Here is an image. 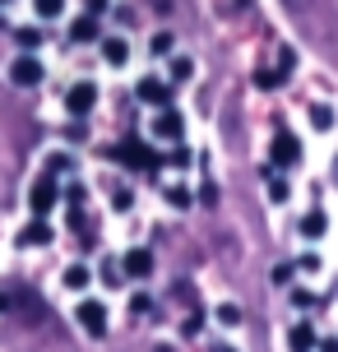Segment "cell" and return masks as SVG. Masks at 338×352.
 I'll use <instances>...</instances> for the list:
<instances>
[{
	"instance_id": "52a82bcc",
	"label": "cell",
	"mask_w": 338,
	"mask_h": 352,
	"mask_svg": "<svg viewBox=\"0 0 338 352\" xmlns=\"http://www.w3.org/2000/svg\"><path fill=\"white\" fill-rule=\"evenodd\" d=\"M185 130H190V125H185V116H181L177 107H162L158 116H153V140H162V144H181Z\"/></svg>"
},
{
	"instance_id": "e575fe53",
	"label": "cell",
	"mask_w": 338,
	"mask_h": 352,
	"mask_svg": "<svg viewBox=\"0 0 338 352\" xmlns=\"http://www.w3.org/2000/svg\"><path fill=\"white\" fill-rule=\"evenodd\" d=\"M148 306H153V301L144 297V292H135V297H130V311H135V316H148Z\"/></svg>"
},
{
	"instance_id": "30bf717a",
	"label": "cell",
	"mask_w": 338,
	"mask_h": 352,
	"mask_svg": "<svg viewBox=\"0 0 338 352\" xmlns=\"http://www.w3.org/2000/svg\"><path fill=\"white\" fill-rule=\"evenodd\" d=\"M52 241H56V232H52L47 218H33L28 228L19 232V246H23V250H42V246H52Z\"/></svg>"
},
{
	"instance_id": "277c9868",
	"label": "cell",
	"mask_w": 338,
	"mask_h": 352,
	"mask_svg": "<svg viewBox=\"0 0 338 352\" xmlns=\"http://www.w3.org/2000/svg\"><path fill=\"white\" fill-rule=\"evenodd\" d=\"M74 320H79V329H84V334L102 338V334H107V324H111V311H107V301L84 297L79 306H74Z\"/></svg>"
},
{
	"instance_id": "f1b7e54d",
	"label": "cell",
	"mask_w": 338,
	"mask_h": 352,
	"mask_svg": "<svg viewBox=\"0 0 338 352\" xmlns=\"http://www.w3.org/2000/svg\"><path fill=\"white\" fill-rule=\"evenodd\" d=\"M297 269H302V274H320V269H324V260L315 255V250H306L302 260H297Z\"/></svg>"
},
{
	"instance_id": "7c38bea8",
	"label": "cell",
	"mask_w": 338,
	"mask_h": 352,
	"mask_svg": "<svg viewBox=\"0 0 338 352\" xmlns=\"http://www.w3.org/2000/svg\"><path fill=\"white\" fill-rule=\"evenodd\" d=\"M98 47H102V60H107L111 70H125V65H130V42H125L121 33H116V37H102Z\"/></svg>"
},
{
	"instance_id": "7402d4cb",
	"label": "cell",
	"mask_w": 338,
	"mask_h": 352,
	"mask_svg": "<svg viewBox=\"0 0 338 352\" xmlns=\"http://www.w3.org/2000/svg\"><path fill=\"white\" fill-rule=\"evenodd\" d=\"M264 190H269V199H273V204H287V199H292V186H287L283 176H273V172H269Z\"/></svg>"
},
{
	"instance_id": "8fae6325",
	"label": "cell",
	"mask_w": 338,
	"mask_h": 352,
	"mask_svg": "<svg viewBox=\"0 0 338 352\" xmlns=\"http://www.w3.org/2000/svg\"><path fill=\"white\" fill-rule=\"evenodd\" d=\"M324 232H329V213L324 209H306L302 223H297V236H302V241H324Z\"/></svg>"
},
{
	"instance_id": "4316f807",
	"label": "cell",
	"mask_w": 338,
	"mask_h": 352,
	"mask_svg": "<svg viewBox=\"0 0 338 352\" xmlns=\"http://www.w3.org/2000/svg\"><path fill=\"white\" fill-rule=\"evenodd\" d=\"M130 204H135V195H130V186H111V209H116V213H125Z\"/></svg>"
},
{
	"instance_id": "1f68e13d",
	"label": "cell",
	"mask_w": 338,
	"mask_h": 352,
	"mask_svg": "<svg viewBox=\"0 0 338 352\" xmlns=\"http://www.w3.org/2000/svg\"><path fill=\"white\" fill-rule=\"evenodd\" d=\"M84 140H89V130H84V121L65 125V144H84Z\"/></svg>"
},
{
	"instance_id": "8d00e7d4",
	"label": "cell",
	"mask_w": 338,
	"mask_h": 352,
	"mask_svg": "<svg viewBox=\"0 0 338 352\" xmlns=\"http://www.w3.org/2000/svg\"><path fill=\"white\" fill-rule=\"evenodd\" d=\"M107 10V0H89V14H102Z\"/></svg>"
},
{
	"instance_id": "f35d334b",
	"label": "cell",
	"mask_w": 338,
	"mask_h": 352,
	"mask_svg": "<svg viewBox=\"0 0 338 352\" xmlns=\"http://www.w3.org/2000/svg\"><path fill=\"white\" fill-rule=\"evenodd\" d=\"M0 5H14V0H0Z\"/></svg>"
},
{
	"instance_id": "5bb4252c",
	"label": "cell",
	"mask_w": 338,
	"mask_h": 352,
	"mask_svg": "<svg viewBox=\"0 0 338 352\" xmlns=\"http://www.w3.org/2000/svg\"><path fill=\"white\" fill-rule=\"evenodd\" d=\"M89 283H93V269H89V264H84V260L65 264V274H60V287H65V292H84Z\"/></svg>"
},
{
	"instance_id": "d4e9b609",
	"label": "cell",
	"mask_w": 338,
	"mask_h": 352,
	"mask_svg": "<svg viewBox=\"0 0 338 352\" xmlns=\"http://www.w3.org/2000/svg\"><path fill=\"white\" fill-rule=\"evenodd\" d=\"M172 47H177L172 33H153V37H148V56H172Z\"/></svg>"
},
{
	"instance_id": "7a4b0ae2",
	"label": "cell",
	"mask_w": 338,
	"mask_h": 352,
	"mask_svg": "<svg viewBox=\"0 0 338 352\" xmlns=\"http://www.w3.org/2000/svg\"><path fill=\"white\" fill-rule=\"evenodd\" d=\"M10 84L14 88H42L47 84V60L37 52H19L14 60H10Z\"/></svg>"
},
{
	"instance_id": "4fadbf2b",
	"label": "cell",
	"mask_w": 338,
	"mask_h": 352,
	"mask_svg": "<svg viewBox=\"0 0 338 352\" xmlns=\"http://www.w3.org/2000/svg\"><path fill=\"white\" fill-rule=\"evenodd\" d=\"M70 42L74 47H84V42H102V23H98V14H79L70 23Z\"/></svg>"
},
{
	"instance_id": "74e56055",
	"label": "cell",
	"mask_w": 338,
	"mask_h": 352,
	"mask_svg": "<svg viewBox=\"0 0 338 352\" xmlns=\"http://www.w3.org/2000/svg\"><path fill=\"white\" fill-rule=\"evenodd\" d=\"M214 352H241V348H232V343H218V348Z\"/></svg>"
},
{
	"instance_id": "cb8c5ba5",
	"label": "cell",
	"mask_w": 338,
	"mask_h": 352,
	"mask_svg": "<svg viewBox=\"0 0 338 352\" xmlns=\"http://www.w3.org/2000/svg\"><path fill=\"white\" fill-rule=\"evenodd\" d=\"M33 10H37V19L47 23V19H60V14H65V0H33Z\"/></svg>"
},
{
	"instance_id": "8992f818",
	"label": "cell",
	"mask_w": 338,
	"mask_h": 352,
	"mask_svg": "<svg viewBox=\"0 0 338 352\" xmlns=\"http://www.w3.org/2000/svg\"><path fill=\"white\" fill-rule=\"evenodd\" d=\"M116 158L130 162V167H139V172H153V167H162V158L139 140V135H125V140L116 144Z\"/></svg>"
},
{
	"instance_id": "6da1fadb",
	"label": "cell",
	"mask_w": 338,
	"mask_h": 352,
	"mask_svg": "<svg viewBox=\"0 0 338 352\" xmlns=\"http://www.w3.org/2000/svg\"><path fill=\"white\" fill-rule=\"evenodd\" d=\"M302 158H306L302 140H297L292 130H273V140H269V162H273L278 172H297Z\"/></svg>"
},
{
	"instance_id": "9a60e30c",
	"label": "cell",
	"mask_w": 338,
	"mask_h": 352,
	"mask_svg": "<svg viewBox=\"0 0 338 352\" xmlns=\"http://www.w3.org/2000/svg\"><path fill=\"white\" fill-rule=\"evenodd\" d=\"M306 116H311V130H315V135H334L338 111L329 102H311V111H306Z\"/></svg>"
},
{
	"instance_id": "836d02e7",
	"label": "cell",
	"mask_w": 338,
	"mask_h": 352,
	"mask_svg": "<svg viewBox=\"0 0 338 352\" xmlns=\"http://www.w3.org/2000/svg\"><path fill=\"white\" fill-rule=\"evenodd\" d=\"M278 70H283V79L297 70V52H278Z\"/></svg>"
},
{
	"instance_id": "44dd1931",
	"label": "cell",
	"mask_w": 338,
	"mask_h": 352,
	"mask_svg": "<svg viewBox=\"0 0 338 352\" xmlns=\"http://www.w3.org/2000/svg\"><path fill=\"white\" fill-rule=\"evenodd\" d=\"M195 60H190V56H172V84H190V79H195Z\"/></svg>"
},
{
	"instance_id": "3957f363",
	"label": "cell",
	"mask_w": 338,
	"mask_h": 352,
	"mask_svg": "<svg viewBox=\"0 0 338 352\" xmlns=\"http://www.w3.org/2000/svg\"><path fill=\"white\" fill-rule=\"evenodd\" d=\"M56 204H60V176H52V172L33 176V186H28V209H33V218H47Z\"/></svg>"
},
{
	"instance_id": "2e32d148",
	"label": "cell",
	"mask_w": 338,
	"mask_h": 352,
	"mask_svg": "<svg viewBox=\"0 0 338 352\" xmlns=\"http://www.w3.org/2000/svg\"><path fill=\"white\" fill-rule=\"evenodd\" d=\"M287 343H292V352H315V343H320V338H315V324H311V320H297L292 334H287Z\"/></svg>"
},
{
	"instance_id": "4dcf8cb0",
	"label": "cell",
	"mask_w": 338,
	"mask_h": 352,
	"mask_svg": "<svg viewBox=\"0 0 338 352\" xmlns=\"http://www.w3.org/2000/svg\"><path fill=\"white\" fill-rule=\"evenodd\" d=\"M292 274H297V264H278V269H273V283H278V287H292Z\"/></svg>"
},
{
	"instance_id": "9c48e42d",
	"label": "cell",
	"mask_w": 338,
	"mask_h": 352,
	"mask_svg": "<svg viewBox=\"0 0 338 352\" xmlns=\"http://www.w3.org/2000/svg\"><path fill=\"white\" fill-rule=\"evenodd\" d=\"M65 107H70V116H89L93 107H98V84L93 79H79V84H70V93H65Z\"/></svg>"
},
{
	"instance_id": "d6986e66",
	"label": "cell",
	"mask_w": 338,
	"mask_h": 352,
	"mask_svg": "<svg viewBox=\"0 0 338 352\" xmlns=\"http://www.w3.org/2000/svg\"><path fill=\"white\" fill-rule=\"evenodd\" d=\"M98 283H102V287H121V283H130V278H125L121 260H102V269H98Z\"/></svg>"
},
{
	"instance_id": "603a6c76",
	"label": "cell",
	"mask_w": 338,
	"mask_h": 352,
	"mask_svg": "<svg viewBox=\"0 0 338 352\" xmlns=\"http://www.w3.org/2000/svg\"><path fill=\"white\" fill-rule=\"evenodd\" d=\"M190 162H195V153H190L185 144H177V148L167 153V167H172V172H190Z\"/></svg>"
},
{
	"instance_id": "ba28073f",
	"label": "cell",
	"mask_w": 338,
	"mask_h": 352,
	"mask_svg": "<svg viewBox=\"0 0 338 352\" xmlns=\"http://www.w3.org/2000/svg\"><path fill=\"white\" fill-rule=\"evenodd\" d=\"M121 269H125V278H130V283H148V278H153V269H158V260H153V250H148V246H135V250H125V255H121Z\"/></svg>"
},
{
	"instance_id": "484cf974",
	"label": "cell",
	"mask_w": 338,
	"mask_h": 352,
	"mask_svg": "<svg viewBox=\"0 0 338 352\" xmlns=\"http://www.w3.org/2000/svg\"><path fill=\"white\" fill-rule=\"evenodd\" d=\"M255 84H260V88L269 93V88H278V84H283V70H278V65H273V70H264V65H260V70H255Z\"/></svg>"
},
{
	"instance_id": "f546056e",
	"label": "cell",
	"mask_w": 338,
	"mask_h": 352,
	"mask_svg": "<svg viewBox=\"0 0 338 352\" xmlns=\"http://www.w3.org/2000/svg\"><path fill=\"white\" fill-rule=\"evenodd\" d=\"M292 306H297V311H311V306H315V292H306V287H292Z\"/></svg>"
},
{
	"instance_id": "ffe728a7",
	"label": "cell",
	"mask_w": 338,
	"mask_h": 352,
	"mask_svg": "<svg viewBox=\"0 0 338 352\" xmlns=\"http://www.w3.org/2000/svg\"><path fill=\"white\" fill-rule=\"evenodd\" d=\"M162 199H167V204H172L177 213H185L190 204H195V195H190V186H167V190H162Z\"/></svg>"
},
{
	"instance_id": "5b68a950",
	"label": "cell",
	"mask_w": 338,
	"mask_h": 352,
	"mask_svg": "<svg viewBox=\"0 0 338 352\" xmlns=\"http://www.w3.org/2000/svg\"><path fill=\"white\" fill-rule=\"evenodd\" d=\"M135 98H139L144 107H172V98H177V84L172 79H162V74H144L139 84H135Z\"/></svg>"
},
{
	"instance_id": "e0dca14e",
	"label": "cell",
	"mask_w": 338,
	"mask_h": 352,
	"mask_svg": "<svg viewBox=\"0 0 338 352\" xmlns=\"http://www.w3.org/2000/svg\"><path fill=\"white\" fill-rule=\"evenodd\" d=\"M14 42L23 47V52H37V47L47 42V33H42L37 23H23V28H14Z\"/></svg>"
},
{
	"instance_id": "ac0fdd59",
	"label": "cell",
	"mask_w": 338,
	"mask_h": 352,
	"mask_svg": "<svg viewBox=\"0 0 338 352\" xmlns=\"http://www.w3.org/2000/svg\"><path fill=\"white\" fill-rule=\"evenodd\" d=\"M214 320L223 324V329H236L246 316H241V306H236V301H218V306H214Z\"/></svg>"
},
{
	"instance_id": "d590c367",
	"label": "cell",
	"mask_w": 338,
	"mask_h": 352,
	"mask_svg": "<svg viewBox=\"0 0 338 352\" xmlns=\"http://www.w3.org/2000/svg\"><path fill=\"white\" fill-rule=\"evenodd\" d=\"M315 352H338V338H320V343H315Z\"/></svg>"
},
{
	"instance_id": "d6a6232c",
	"label": "cell",
	"mask_w": 338,
	"mask_h": 352,
	"mask_svg": "<svg viewBox=\"0 0 338 352\" xmlns=\"http://www.w3.org/2000/svg\"><path fill=\"white\" fill-rule=\"evenodd\" d=\"M181 329H185V338H195L199 329H204V311H190V320H185Z\"/></svg>"
},
{
	"instance_id": "83f0119b",
	"label": "cell",
	"mask_w": 338,
	"mask_h": 352,
	"mask_svg": "<svg viewBox=\"0 0 338 352\" xmlns=\"http://www.w3.org/2000/svg\"><path fill=\"white\" fill-rule=\"evenodd\" d=\"M47 172H52V176H70L74 158H70V153H52V167H47Z\"/></svg>"
}]
</instances>
